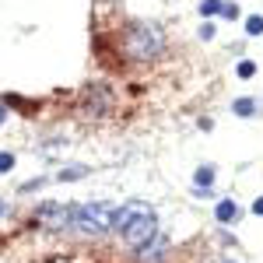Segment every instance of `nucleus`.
Returning a JSON list of instances; mask_svg holds the SVG:
<instances>
[{
    "label": "nucleus",
    "instance_id": "f257e3e1",
    "mask_svg": "<svg viewBox=\"0 0 263 263\" xmlns=\"http://www.w3.org/2000/svg\"><path fill=\"white\" fill-rule=\"evenodd\" d=\"M162 32L155 28V25H137V28H130V35H126V49H130V57H137V60H151L155 53H162Z\"/></svg>",
    "mask_w": 263,
    "mask_h": 263
},
{
    "label": "nucleus",
    "instance_id": "f03ea898",
    "mask_svg": "<svg viewBox=\"0 0 263 263\" xmlns=\"http://www.w3.org/2000/svg\"><path fill=\"white\" fill-rule=\"evenodd\" d=\"M155 235H158V218H155L151 211H147V214H141L137 221H130V228L123 232V239L134 246V249H144V246L151 242Z\"/></svg>",
    "mask_w": 263,
    "mask_h": 263
},
{
    "label": "nucleus",
    "instance_id": "7ed1b4c3",
    "mask_svg": "<svg viewBox=\"0 0 263 263\" xmlns=\"http://www.w3.org/2000/svg\"><path fill=\"white\" fill-rule=\"evenodd\" d=\"M109 211H112V207H109L105 200H102V203H88V207H81V211H78V224H81L84 232L99 235V232H105V228H109V221H112V218H109Z\"/></svg>",
    "mask_w": 263,
    "mask_h": 263
},
{
    "label": "nucleus",
    "instance_id": "20e7f679",
    "mask_svg": "<svg viewBox=\"0 0 263 263\" xmlns=\"http://www.w3.org/2000/svg\"><path fill=\"white\" fill-rule=\"evenodd\" d=\"M78 211L81 207H60V203H42L39 207V218L49 221L53 228H63V224H78Z\"/></svg>",
    "mask_w": 263,
    "mask_h": 263
},
{
    "label": "nucleus",
    "instance_id": "39448f33",
    "mask_svg": "<svg viewBox=\"0 0 263 263\" xmlns=\"http://www.w3.org/2000/svg\"><path fill=\"white\" fill-rule=\"evenodd\" d=\"M147 211H151V207H147L144 200H130V203H123L120 211L112 214V221H109V228H116V232L123 235V232L130 228V221H137V218H141V214H147Z\"/></svg>",
    "mask_w": 263,
    "mask_h": 263
},
{
    "label": "nucleus",
    "instance_id": "423d86ee",
    "mask_svg": "<svg viewBox=\"0 0 263 263\" xmlns=\"http://www.w3.org/2000/svg\"><path fill=\"white\" fill-rule=\"evenodd\" d=\"M214 214H218V221H224V224H232V221L242 218V211H239V203H235V200H221Z\"/></svg>",
    "mask_w": 263,
    "mask_h": 263
},
{
    "label": "nucleus",
    "instance_id": "0eeeda50",
    "mask_svg": "<svg viewBox=\"0 0 263 263\" xmlns=\"http://www.w3.org/2000/svg\"><path fill=\"white\" fill-rule=\"evenodd\" d=\"M211 182H214V168L211 165H203V168H197V190H211Z\"/></svg>",
    "mask_w": 263,
    "mask_h": 263
},
{
    "label": "nucleus",
    "instance_id": "6e6552de",
    "mask_svg": "<svg viewBox=\"0 0 263 263\" xmlns=\"http://www.w3.org/2000/svg\"><path fill=\"white\" fill-rule=\"evenodd\" d=\"M221 7H224V0H203V4H200V14H203V18L221 14Z\"/></svg>",
    "mask_w": 263,
    "mask_h": 263
},
{
    "label": "nucleus",
    "instance_id": "1a4fd4ad",
    "mask_svg": "<svg viewBox=\"0 0 263 263\" xmlns=\"http://www.w3.org/2000/svg\"><path fill=\"white\" fill-rule=\"evenodd\" d=\"M253 109H256V102H253V99H239V102H235V116H253Z\"/></svg>",
    "mask_w": 263,
    "mask_h": 263
},
{
    "label": "nucleus",
    "instance_id": "9d476101",
    "mask_svg": "<svg viewBox=\"0 0 263 263\" xmlns=\"http://www.w3.org/2000/svg\"><path fill=\"white\" fill-rule=\"evenodd\" d=\"M81 176H88V168H84V165H74V168H63V172H60L63 182H67V179H81Z\"/></svg>",
    "mask_w": 263,
    "mask_h": 263
},
{
    "label": "nucleus",
    "instance_id": "9b49d317",
    "mask_svg": "<svg viewBox=\"0 0 263 263\" xmlns=\"http://www.w3.org/2000/svg\"><path fill=\"white\" fill-rule=\"evenodd\" d=\"M246 32H249V35H263V18L260 14H253V18L246 21Z\"/></svg>",
    "mask_w": 263,
    "mask_h": 263
},
{
    "label": "nucleus",
    "instance_id": "f8f14e48",
    "mask_svg": "<svg viewBox=\"0 0 263 263\" xmlns=\"http://www.w3.org/2000/svg\"><path fill=\"white\" fill-rule=\"evenodd\" d=\"M7 168H14V155L11 151H0V172H7Z\"/></svg>",
    "mask_w": 263,
    "mask_h": 263
},
{
    "label": "nucleus",
    "instance_id": "ddd939ff",
    "mask_svg": "<svg viewBox=\"0 0 263 263\" xmlns=\"http://www.w3.org/2000/svg\"><path fill=\"white\" fill-rule=\"evenodd\" d=\"M253 74H256V67H253L249 60H242V63H239V78H253Z\"/></svg>",
    "mask_w": 263,
    "mask_h": 263
},
{
    "label": "nucleus",
    "instance_id": "4468645a",
    "mask_svg": "<svg viewBox=\"0 0 263 263\" xmlns=\"http://www.w3.org/2000/svg\"><path fill=\"white\" fill-rule=\"evenodd\" d=\"M221 14L235 21V18H239V4H224V7H221Z\"/></svg>",
    "mask_w": 263,
    "mask_h": 263
},
{
    "label": "nucleus",
    "instance_id": "2eb2a0df",
    "mask_svg": "<svg viewBox=\"0 0 263 263\" xmlns=\"http://www.w3.org/2000/svg\"><path fill=\"white\" fill-rule=\"evenodd\" d=\"M200 39H214V25H211V21L200 28Z\"/></svg>",
    "mask_w": 263,
    "mask_h": 263
},
{
    "label": "nucleus",
    "instance_id": "dca6fc26",
    "mask_svg": "<svg viewBox=\"0 0 263 263\" xmlns=\"http://www.w3.org/2000/svg\"><path fill=\"white\" fill-rule=\"evenodd\" d=\"M4 120H7V105L0 102V126H4Z\"/></svg>",
    "mask_w": 263,
    "mask_h": 263
},
{
    "label": "nucleus",
    "instance_id": "f3484780",
    "mask_svg": "<svg viewBox=\"0 0 263 263\" xmlns=\"http://www.w3.org/2000/svg\"><path fill=\"white\" fill-rule=\"evenodd\" d=\"M253 211H256V214H263V197H260L256 203H253Z\"/></svg>",
    "mask_w": 263,
    "mask_h": 263
},
{
    "label": "nucleus",
    "instance_id": "a211bd4d",
    "mask_svg": "<svg viewBox=\"0 0 263 263\" xmlns=\"http://www.w3.org/2000/svg\"><path fill=\"white\" fill-rule=\"evenodd\" d=\"M224 263H232V260H224Z\"/></svg>",
    "mask_w": 263,
    "mask_h": 263
}]
</instances>
